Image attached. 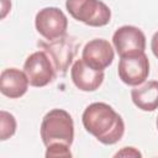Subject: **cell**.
I'll list each match as a JSON object with an SVG mask.
<instances>
[{
  "mask_svg": "<svg viewBox=\"0 0 158 158\" xmlns=\"http://www.w3.org/2000/svg\"><path fill=\"white\" fill-rule=\"evenodd\" d=\"M84 128L104 144H115L125 133L122 117L105 102H93L83 112Z\"/></svg>",
  "mask_w": 158,
  "mask_h": 158,
  "instance_id": "1",
  "label": "cell"
},
{
  "mask_svg": "<svg viewBox=\"0 0 158 158\" xmlns=\"http://www.w3.org/2000/svg\"><path fill=\"white\" fill-rule=\"evenodd\" d=\"M41 138L47 148H69L74 139V122L69 112L62 109L47 112L41 123Z\"/></svg>",
  "mask_w": 158,
  "mask_h": 158,
  "instance_id": "2",
  "label": "cell"
},
{
  "mask_svg": "<svg viewBox=\"0 0 158 158\" xmlns=\"http://www.w3.org/2000/svg\"><path fill=\"white\" fill-rule=\"evenodd\" d=\"M65 7L73 19L93 27L105 26L111 19V10L100 0H67Z\"/></svg>",
  "mask_w": 158,
  "mask_h": 158,
  "instance_id": "3",
  "label": "cell"
},
{
  "mask_svg": "<svg viewBox=\"0 0 158 158\" xmlns=\"http://www.w3.org/2000/svg\"><path fill=\"white\" fill-rule=\"evenodd\" d=\"M42 49L48 54L57 77H64L77 52L75 40L68 35L49 41V43L38 42Z\"/></svg>",
  "mask_w": 158,
  "mask_h": 158,
  "instance_id": "4",
  "label": "cell"
},
{
  "mask_svg": "<svg viewBox=\"0 0 158 158\" xmlns=\"http://www.w3.org/2000/svg\"><path fill=\"white\" fill-rule=\"evenodd\" d=\"M37 32L47 41H54L65 36L68 19L58 7H44L40 10L35 19Z\"/></svg>",
  "mask_w": 158,
  "mask_h": 158,
  "instance_id": "5",
  "label": "cell"
},
{
  "mask_svg": "<svg viewBox=\"0 0 158 158\" xmlns=\"http://www.w3.org/2000/svg\"><path fill=\"white\" fill-rule=\"evenodd\" d=\"M23 72L28 78L30 85L36 88L46 86L57 77L54 67L43 49L33 52L27 57L23 64Z\"/></svg>",
  "mask_w": 158,
  "mask_h": 158,
  "instance_id": "6",
  "label": "cell"
},
{
  "mask_svg": "<svg viewBox=\"0 0 158 158\" xmlns=\"http://www.w3.org/2000/svg\"><path fill=\"white\" fill-rule=\"evenodd\" d=\"M112 43L120 57L143 53L146 49V36L136 26H121L112 36Z\"/></svg>",
  "mask_w": 158,
  "mask_h": 158,
  "instance_id": "7",
  "label": "cell"
},
{
  "mask_svg": "<svg viewBox=\"0 0 158 158\" xmlns=\"http://www.w3.org/2000/svg\"><path fill=\"white\" fill-rule=\"evenodd\" d=\"M120 79L131 86L142 84L149 74V60L146 53L121 57L117 67Z\"/></svg>",
  "mask_w": 158,
  "mask_h": 158,
  "instance_id": "8",
  "label": "cell"
},
{
  "mask_svg": "<svg viewBox=\"0 0 158 158\" xmlns=\"http://www.w3.org/2000/svg\"><path fill=\"white\" fill-rule=\"evenodd\" d=\"M115 53L109 41L102 38H95L89 41L81 53V59L91 68L96 70H104L114 60Z\"/></svg>",
  "mask_w": 158,
  "mask_h": 158,
  "instance_id": "9",
  "label": "cell"
},
{
  "mask_svg": "<svg viewBox=\"0 0 158 158\" xmlns=\"http://www.w3.org/2000/svg\"><path fill=\"white\" fill-rule=\"evenodd\" d=\"M74 85L83 91H94L104 81V70H96L89 67L83 59H78L70 70Z\"/></svg>",
  "mask_w": 158,
  "mask_h": 158,
  "instance_id": "10",
  "label": "cell"
},
{
  "mask_svg": "<svg viewBox=\"0 0 158 158\" xmlns=\"http://www.w3.org/2000/svg\"><path fill=\"white\" fill-rule=\"evenodd\" d=\"M28 78L25 72L17 68H7L0 75V91L10 99H17L26 94L28 89Z\"/></svg>",
  "mask_w": 158,
  "mask_h": 158,
  "instance_id": "11",
  "label": "cell"
},
{
  "mask_svg": "<svg viewBox=\"0 0 158 158\" xmlns=\"http://www.w3.org/2000/svg\"><path fill=\"white\" fill-rule=\"evenodd\" d=\"M133 104L143 111H154L158 107V81L151 80L131 91Z\"/></svg>",
  "mask_w": 158,
  "mask_h": 158,
  "instance_id": "12",
  "label": "cell"
},
{
  "mask_svg": "<svg viewBox=\"0 0 158 158\" xmlns=\"http://www.w3.org/2000/svg\"><path fill=\"white\" fill-rule=\"evenodd\" d=\"M16 131V120L14 115H11L7 111L1 110L0 111V138L1 141H5L14 136Z\"/></svg>",
  "mask_w": 158,
  "mask_h": 158,
  "instance_id": "13",
  "label": "cell"
},
{
  "mask_svg": "<svg viewBox=\"0 0 158 158\" xmlns=\"http://www.w3.org/2000/svg\"><path fill=\"white\" fill-rule=\"evenodd\" d=\"M47 158H57V157H72L70 149L67 147H54V148H47L46 151Z\"/></svg>",
  "mask_w": 158,
  "mask_h": 158,
  "instance_id": "14",
  "label": "cell"
},
{
  "mask_svg": "<svg viewBox=\"0 0 158 158\" xmlns=\"http://www.w3.org/2000/svg\"><path fill=\"white\" fill-rule=\"evenodd\" d=\"M130 157V156H133V157H141V153L138 152V151H136L133 147H125L122 151H120V152H117L116 154H115V157Z\"/></svg>",
  "mask_w": 158,
  "mask_h": 158,
  "instance_id": "15",
  "label": "cell"
},
{
  "mask_svg": "<svg viewBox=\"0 0 158 158\" xmlns=\"http://www.w3.org/2000/svg\"><path fill=\"white\" fill-rule=\"evenodd\" d=\"M151 48H152V52L153 54L158 58V31L153 35L152 37V41H151Z\"/></svg>",
  "mask_w": 158,
  "mask_h": 158,
  "instance_id": "16",
  "label": "cell"
},
{
  "mask_svg": "<svg viewBox=\"0 0 158 158\" xmlns=\"http://www.w3.org/2000/svg\"><path fill=\"white\" fill-rule=\"evenodd\" d=\"M157 128H158V117H157Z\"/></svg>",
  "mask_w": 158,
  "mask_h": 158,
  "instance_id": "17",
  "label": "cell"
}]
</instances>
